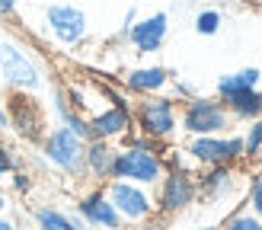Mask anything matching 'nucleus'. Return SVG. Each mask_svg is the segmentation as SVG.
<instances>
[{
	"label": "nucleus",
	"mask_w": 262,
	"mask_h": 230,
	"mask_svg": "<svg viewBox=\"0 0 262 230\" xmlns=\"http://www.w3.org/2000/svg\"><path fill=\"white\" fill-rule=\"evenodd\" d=\"M48 77L32 51L16 38H0V86L23 89V93H42Z\"/></svg>",
	"instance_id": "nucleus-1"
},
{
	"label": "nucleus",
	"mask_w": 262,
	"mask_h": 230,
	"mask_svg": "<svg viewBox=\"0 0 262 230\" xmlns=\"http://www.w3.org/2000/svg\"><path fill=\"white\" fill-rule=\"evenodd\" d=\"M131 119H135V131L169 144L179 134V102L166 93L141 96V99H135Z\"/></svg>",
	"instance_id": "nucleus-2"
},
{
	"label": "nucleus",
	"mask_w": 262,
	"mask_h": 230,
	"mask_svg": "<svg viewBox=\"0 0 262 230\" xmlns=\"http://www.w3.org/2000/svg\"><path fill=\"white\" fill-rule=\"evenodd\" d=\"M230 128H233V119L217 96H192L186 102H179V131L186 137L227 134Z\"/></svg>",
	"instance_id": "nucleus-3"
},
{
	"label": "nucleus",
	"mask_w": 262,
	"mask_h": 230,
	"mask_svg": "<svg viewBox=\"0 0 262 230\" xmlns=\"http://www.w3.org/2000/svg\"><path fill=\"white\" fill-rule=\"evenodd\" d=\"M83 150H86V141L77 137L71 128L64 125H51L45 137L38 141V153H42V160L51 166V170H58L71 179H83Z\"/></svg>",
	"instance_id": "nucleus-4"
},
{
	"label": "nucleus",
	"mask_w": 262,
	"mask_h": 230,
	"mask_svg": "<svg viewBox=\"0 0 262 230\" xmlns=\"http://www.w3.org/2000/svg\"><path fill=\"white\" fill-rule=\"evenodd\" d=\"M7 115H10V131L16 134L26 144H35L45 137L48 131V109L45 102L38 99V93H23V89H7Z\"/></svg>",
	"instance_id": "nucleus-5"
},
{
	"label": "nucleus",
	"mask_w": 262,
	"mask_h": 230,
	"mask_svg": "<svg viewBox=\"0 0 262 230\" xmlns=\"http://www.w3.org/2000/svg\"><path fill=\"white\" fill-rule=\"evenodd\" d=\"M102 186H106V195H109L112 208L122 217L125 227H147L157 217L154 189L138 186V182H125V179H109Z\"/></svg>",
	"instance_id": "nucleus-6"
},
{
	"label": "nucleus",
	"mask_w": 262,
	"mask_h": 230,
	"mask_svg": "<svg viewBox=\"0 0 262 230\" xmlns=\"http://www.w3.org/2000/svg\"><path fill=\"white\" fill-rule=\"evenodd\" d=\"M186 153L199 163V166H237L246 160V144L243 134L227 131V134H199L186 141Z\"/></svg>",
	"instance_id": "nucleus-7"
},
{
	"label": "nucleus",
	"mask_w": 262,
	"mask_h": 230,
	"mask_svg": "<svg viewBox=\"0 0 262 230\" xmlns=\"http://www.w3.org/2000/svg\"><path fill=\"white\" fill-rule=\"evenodd\" d=\"M163 173H166L163 153L141 150V147H122L119 144L115 166H112V179H125V182H138V186L154 189L163 179Z\"/></svg>",
	"instance_id": "nucleus-8"
},
{
	"label": "nucleus",
	"mask_w": 262,
	"mask_h": 230,
	"mask_svg": "<svg viewBox=\"0 0 262 230\" xmlns=\"http://www.w3.org/2000/svg\"><path fill=\"white\" fill-rule=\"evenodd\" d=\"M154 201H157V217H176L199 204V182L192 173L166 170L163 179L154 186Z\"/></svg>",
	"instance_id": "nucleus-9"
},
{
	"label": "nucleus",
	"mask_w": 262,
	"mask_h": 230,
	"mask_svg": "<svg viewBox=\"0 0 262 230\" xmlns=\"http://www.w3.org/2000/svg\"><path fill=\"white\" fill-rule=\"evenodd\" d=\"M45 32L61 48H77L90 32V19L77 4H48L45 7Z\"/></svg>",
	"instance_id": "nucleus-10"
},
{
	"label": "nucleus",
	"mask_w": 262,
	"mask_h": 230,
	"mask_svg": "<svg viewBox=\"0 0 262 230\" xmlns=\"http://www.w3.org/2000/svg\"><path fill=\"white\" fill-rule=\"evenodd\" d=\"M195 182H199V201L205 208H217V204H224L227 198L237 195V186H240V173L237 166H202L199 173H195Z\"/></svg>",
	"instance_id": "nucleus-11"
},
{
	"label": "nucleus",
	"mask_w": 262,
	"mask_h": 230,
	"mask_svg": "<svg viewBox=\"0 0 262 230\" xmlns=\"http://www.w3.org/2000/svg\"><path fill=\"white\" fill-rule=\"evenodd\" d=\"M74 214L80 217L83 224H90V227L125 230L122 217L115 214L112 201H109V195H106V186H99V182H93V186L83 192V195H77V201H74Z\"/></svg>",
	"instance_id": "nucleus-12"
},
{
	"label": "nucleus",
	"mask_w": 262,
	"mask_h": 230,
	"mask_svg": "<svg viewBox=\"0 0 262 230\" xmlns=\"http://www.w3.org/2000/svg\"><path fill=\"white\" fill-rule=\"evenodd\" d=\"M166 35H169V13L166 10H157L150 16H141L135 19V26L128 29L125 42L138 51V55H154L166 45Z\"/></svg>",
	"instance_id": "nucleus-13"
},
{
	"label": "nucleus",
	"mask_w": 262,
	"mask_h": 230,
	"mask_svg": "<svg viewBox=\"0 0 262 230\" xmlns=\"http://www.w3.org/2000/svg\"><path fill=\"white\" fill-rule=\"evenodd\" d=\"M169 80H173V74L160 64H141V67H131L125 71L122 77V89L128 96H157V93H166L169 89Z\"/></svg>",
	"instance_id": "nucleus-14"
},
{
	"label": "nucleus",
	"mask_w": 262,
	"mask_h": 230,
	"mask_svg": "<svg viewBox=\"0 0 262 230\" xmlns=\"http://www.w3.org/2000/svg\"><path fill=\"white\" fill-rule=\"evenodd\" d=\"M135 131V119H131L128 109H119V106H102L90 115V134L99 137V141H112L119 144L125 134Z\"/></svg>",
	"instance_id": "nucleus-15"
},
{
	"label": "nucleus",
	"mask_w": 262,
	"mask_h": 230,
	"mask_svg": "<svg viewBox=\"0 0 262 230\" xmlns=\"http://www.w3.org/2000/svg\"><path fill=\"white\" fill-rule=\"evenodd\" d=\"M115 153H119V144L90 137L86 150H83V173L93 179V182H99V186L109 182V179H112V166H115Z\"/></svg>",
	"instance_id": "nucleus-16"
},
{
	"label": "nucleus",
	"mask_w": 262,
	"mask_h": 230,
	"mask_svg": "<svg viewBox=\"0 0 262 230\" xmlns=\"http://www.w3.org/2000/svg\"><path fill=\"white\" fill-rule=\"evenodd\" d=\"M217 99L227 106L233 122L250 125V122L262 119V86H237V89H230V93L217 96Z\"/></svg>",
	"instance_id": "nucleus-17"
},
{
	"label": "nucleus",
	"mask_w": 262,
	"mask_h": 230,
	"mask_svg": "<svg viewBox=\"0 0 262 230\" xmlns=\"http://www.w3.org/2000/svg\"><path fill=\"white\" fill-rule=\"evenodd\" d=\"M29 217H32L35 230H77L71 211H61L55 204H35L29 211Z\"/></svg>",
	"instance_id": "nucleus-18"
},
{
	"label": "nucleus",
	"mask_w": 262,
	"mask_h": 230,
	"mask_svg": "<svg viewBox=\"0 0 262 230\" xmlns=\"http://www.w3.org/2000/svg\"><path fill=\"white\" fill-rule=\"evenodd\" d=\"M217 227L221 230H262V221H259L250 208H246V204H240V208H233Z\"/></svg>",
	"instance_id": "nucleus-19"
},
{
	"label": "nucleus",
	"mask_w": 262,
	"mask_h": 230,
	"mask_svg": "<svg viewBox=\"0 0 262 230\" xmlns=\"http://www.w3.org/2000/svg\"><path fill=\"white\" fill-rule=\"evenodd\" d=\"M221 26H224V13L208 7V10H199L195 13V32L199 35H217Z\"/></svg>",
	"instance_id": "nucleus-20"
},
{
	"label": "nucleus",
	"mask_w": 262,
	"mask_h": 230,
	"mask_svg": "<svg viewBox=\"0 0 262 230\" xmlns=\"http://www.w3.org/2000/svg\"><path fill=\"white\" fill-rule=\"evenodd\" d=\"M163 163H166V170H176V173H192V176L199 173V163L186 153V147H166Z\"/></svg>",
	"instance_id": "nucleus-21"
},
{
	"label": "nucleus",
	"mask_w": 262,
	"mask_h": 230,
	"mask_svg": "<svg viewBox=\"0 0 262 230\" xmlns=\"http://www.w3.org/2000/svg\"><path fill=\"white\" fill-rule=\"evenodd\" d=\"M7 182H10V195H13V198H29V195H32V189H35L32 173H26L23 166H19V170H13V173L7 176Z\"/></svg>",
	"instance_id": "nucleus-22"
},
{
	"label": "nucleus",
	"mask_w": 262,
	"mask_h": 230,
	"mask_svg": "<svg viewBox=\"0 0 262 230\" xmlns=\"http://www.w3.org/2000/svg\"><path fill=\"white\" fill-rule=\"evenodd\" d=\"M243 144H246V160H259L262 157V119H256V122L246 125Z\"/></svg>",
	"instance_id": "nucleus-23"
},
{
	"label": "nucleus",
	"mask_w": 262,
	"mask_h": 230,
	"mask_svg": "<svg viewBox=\"0 0 262 230\" xmlns=\"http://www.w3.org/2000/svg\"><path fill=\"white\" fill-rule=\"evenodd\" d=\"M19 166H23V157L16 153V147L0 134V179H7L13 170H19Z\"/></svg>",
	"instance_id": "nucleus-24"
},
{
	"label": "nucleus",
	"mask_w": 262,
	"mask_h": 230,
	"mask_svg": "<svg viewBox=\"0 0 262 230\" xmlns=\"http://www.w3.org/2000/svg\"><path fill=\"white\" fill-rule=\"evenodd\" d=\"M243 204L262 221V176H253L250 179V189H246V201Z\"/></svg>",
	"instance_id": "nucleus-25"
},
{
	"label": "nucleus",
	"mask_w": 262,
	"mask_h": 230,
	"mask_svg": "<svg viewBox=\"0 0 262 230\" xmlns=\"http://www.w3.org/2000/svg\"><path fill=\"white\" fill-rule=\"evenodd\" d=\"M135 19H138V10H135V7H128L125 19H122V29H119V38H128V29L135 26Z\"/></svg>",
	"instance_id": "nucleus-26"
},
{
	"label": "nucleus",
	"mask_w": 262,
	"mask_h": 230,
	"mask_svg": "<svg viewBox=\"0 0 262 230\" xmlns=\"http://www.w3.org/2000/svg\"><path fill=\"white\" fill-rule=\"evenodd\" d=\"M10 208H13V195H10L7 186H0V214H7Z\"/></svg>",
	"instance_id": "nucleus-27"
},
{
	"label": "nucleus",
	"mask_w": 262,
	"mask_h": 230,
	"mask_svg": "<svg viewBox=\"0 0 262 230\" xmlns=\"http://www.w3.org/2000/svg\"><path fill=\"white\" fill-rule=\"evenodd\" d=\"M16 7H19V0H0V19L13 16V13H16Z\"/></svg>",
	"instance_id": "nucleus-28"
},
{
	"label": "nucleus",
	"mask_w": 262,
	"mask_h": 230,
	"mask_svg": "<svg viewBox=\"0 0 262 230\" xmlns=\"http://www.w3.org/2000/svg\"><path fill=\"white\" fill-rule=\"evenodd\" d=\"M0 134H10V115H7L4 99H0Z\"/></svg>",
	"instance_id": "nucleus-29"
},
{
	"label": "nucleus",
	"mask_w": 262,
	"mask_h": 230,
	"mask_svg": "<svg viewBox=\"0 0 262 230\" xmlns=\"http://www.w3.org/2000/svg\"><path fill=\"white\" fill-rule=\"evenodd\" d=\"M0 230H19V224L13 221V217H7V214H0Z\"/></svg>",
	"instance_id": "nucleus-30"
},
{
	"label": "nucleus",
	"mask_w": 262,
	"mask_h": 230,
	"mask_svg": "<svg viewBox=\"0 0 262 230\" xmlns=\"http://www.w3.org/2000/svg\"><path fill=\"white\" fill-rule=\"evenodd\" d=\"M176 230H221L217 224H205V227H176Z\"/></svg>",
	"instance_id": "nucleus-31"
},
{
	"label": "nucleus",
	"mask_w": 262,
	"mask_h": 230,
	"mask_svg": "<svg viewBox=\"0 0 262 230\" xmlns=\"http://www.w3.org/2000/svg\"><path fill=\"white\" fill-rule=\"evenodd\" d=\"M77 230H102V227H90V224H80Z\"/></svg>",
	"instance_id": "nucleus-32"
}]
</instances>
